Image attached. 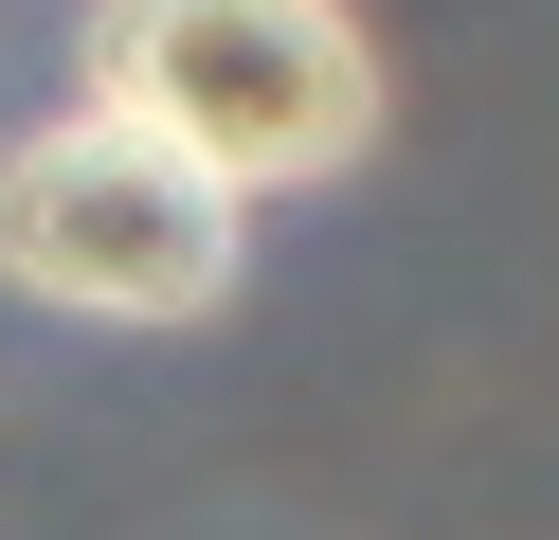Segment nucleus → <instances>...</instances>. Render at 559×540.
<instances>
[{
	"label": "nucleus",
	"mask_w": 559,
	"mask_h": 540,
	"mask_svg": "<svg viewBox=\"0 0 559 540\" xmlns=\"http://www.w3.org/2000/svg\"><path fill=\"white\" fill-rule=\"evenodd\" d=\"M73 91L235 199H307L379 144V36L343 0H91Z\"/></svg>",
	"instance_id": "obj_1"
},
{
	"label": "nucleus",
	"mask_w": 559,
	"mask_h": 540,
	"mask_svg": "<svg viewBox=\"0 0 559 540\" xmlns=\"http://www.w3.org/2000/svg\"><path fill=\"white\" fill-rule=\"evenodd\" d=\"M235 271H253V199L199 180L181 144L109 127V108H55L0 144V288L73 324H217Z\"/></svg>",
	"instance_id": "obj_2"
}]
</instances>
